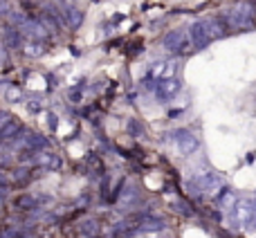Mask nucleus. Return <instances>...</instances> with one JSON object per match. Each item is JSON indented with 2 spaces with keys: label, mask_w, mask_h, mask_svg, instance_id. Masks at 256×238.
Returning <instances> with one entry per match:
<instances>
[{
  "label": "nucleus",
  "mask_w": 256,
  "mask_h": 238,
  "mask_svg": "<svg viewBox=\"0 0 256 238\" xmlns=\"http://www.w3.org/2000/svg\"><path fill=\"white\" fill-rule=\"evenodd\" d=\"M14 122V117H12V112H7V110H0V132L4 130V128L9 126V124Z\"/></svg>",
  "instance_id": "5701e85b"
},
{
  "label": "nucleus",
  "mask_w": 256,
  "mask_h": 238,
  "mask_svg": "<svg viewBox=\"0 0 256 238\" xmlns=\"http://www.w3.org/2000/svg\"><path fill=\"white\" fill-rule=\"evenodd\" d=\"M162 45L171 54H186L194 48V43H191V38H189V32H182V30H171L164 36Z\"/></svg>",
  "instance_id": "7ed1b4c3"
},
{
  "label": "nucleus",
  "mask_w": 256,
  "mask_h": 238,
  "mask_svg": "<svg viewBox=\"0 0 256 238\" xmlns=\"http://www.w3.org/2000/svg\"><path fill=\"white\" fill-rule=\"evenodd\" d=\"M137 200H140V191H137V186L132 182H128L124 189L120 191V204L122 207H132Z\"/></svg>",
  "instance_id": "9b49d317"
},
{
  "label": "nucleus",
  "mask_w": 256,
  "mask_h": 238,
  "mask_svg": "<svg viewBox=\"0 0 256 238\" xmlns=\"http://www.w3.org/2000/svg\"><path fill=\"white\" fill-rule=\"evenodd\" d=\"M22 97H25V94H22L20 88H9L7 90V99H9V102H22Z\"/></svg>",
  "instance_id": "4be33fe9"
},
{
  "label": "nucleus",
  "mask_w": 256,
  "mask_h": 238,
  "mask_svg": "<svg viewBox=\"0 0 256 238\" xmlns=\"http://www.w3.org/2000/svg\"><path fill=\"white\" fill-rule=\"evenodd\" d=\"M2 238H22V232L16 227H7V230H2Z\"/></svg>",
  "instance_id": "b1692460"
},
{
  "label": "nucleus",
  "mask_w": 256,
  "mask_h": 238,
  "mask_svg": "<svg viewBox=\"0 0 256 238\" xmlns=\"http://www.w3.org/2000/svg\"><path fill=\"white\" fill-rule=\"evenodd\" d=\"M20 34H25L27 38H34V40H45L48 38L50 32L45 30V25L40 20H34V18H27V22L20 27Z\"/></svg>",
  "instance_id": "0eeeda50"
},
{
  "label": "nucleus",
  "mask_w": 256,
  "mask_h": 238,
  "mask_svg": "<svg viewBox=\"0 0 256 238\" xmlns=\"http://www.w3.org/2000/svg\"><path fill=\"white\" fill-rule=\"evenodd\" d=\"M22 45H25V54H27V56H32V58H36V56H43V54H45V45H43V40L27 38Z\"/></svg>",
  "instance_id": "4468645a"
},
{
  "label": "nucleus",
  "mask_w": 256,
  "mask_h": 238,
  "mask_svg": "<svg viewBox=\"0 0 256 238\" xmlns=\"http://www.w3.org/2000/svg\"><path fill=\"white\" fill-rule=\"evenodd\" d=\"M180 90H182V84L178 76H173V79H158V86H155V94L160 99H173Z\"/></svg>",
  "instance_id": "423d86ee"
},
{
  "label": "nucleus",
  "mask_w": 256,
  "mask_h": 238,
  "mask_svg": "<svg viewBox=\"0 0 256 238\" xmlns=\"http://www.w3.org/2000/svg\"><path fill=\"white\" fill-rule=\"evenodd\" d=\"M189 38H191V43H194V48L196 50H204V48H209V43H212V36H209V32H207V27H204V22L202 20H196L194 25L189 27Z\"/></svg>",
  "instance_id": "39448f33"
},
{
  "label": "nucleus",
  "mask_w": 256,
  "mask_h": 238,
  "mask_svg": "<svg viewBox=\"0 0 256 238\" xmlns=\"http://www.w3.org/2000/svg\"><path fill=\"white\" fill-rule=\"evenodd\" d=\"M48 128H50L52 132L58 128V117L54 115V112H48Z\"/></svg>",
  "instance_id": "a878e982"
},
{
  "label": "nucleus",
  "mask_w": 256,
  "mask_h": 238,
  "mask_svg": "<svg viewBox=\"0 0 256 238\" xmlns=\"http://www.w3.org/2000/svg\"><path fill=\"white\" fill-rule=\"evenodd\" d=\"M171 207H173V212L182 214V216H194V212H191L189 202H184V200H180V198H176V200H173V202H171Z\"/></svg>",
  "instance_id": "a211bd4d"
},
{
  "label": "nucleus",
  "mask_w": 256,
  "mask_h": 238,
  "mask_svg": "<svg viewBox=\"0 0 256 238\" xmlns=\"http://www.w3.org/2000/svg\"><path fill=\"white\" fill-rule=\"evenodd\" d=\"M36 164H40L43 168H52V171H56L58 166H61V158H58L56 153H52V150H38L36 153Z\"/></svg>",
  "instance_id": "9d476101"
},
{
  "label": "nucleus",
  "mask_w": 256,
  "mask_h": 238,
  "mask_svg": "<svg viewBox=\"0 0 256 238\" xmlns=\"http://www.w3.org/2000/svg\"><path fill=\"white\" fill-rule=\"evenodd\" d=\"M20 132H22V126H20V124H18V122H12L2 132H0V142H12V140H16Z\"/></svg>",
  "instance_id": "dca6fc26"
},
{
  "label": "nucleus",
  "mask_w": 256,
  "mask_h": 238,
  "mask_svg": "<svg viewBox=\"0 0 256 238\" xmlns=\"http://www.w3.org/2000/svg\"><path fill=\"white\" fill-rule=\"evenodd\" d=\"M14 207L20 209V212H30V209H38V196L32 194H22L14 200Z\"/></svg>",
  "instance_id": "f8f14e48"
},
{
  "label": "nucleus",
  "mask_w": 256,
  "mask_h": 238,
  "mask_svg": "<svg viewBox=\"0 0 256 238\" xmlns=\"http://www.w3.org/2000/svg\"><path fill=\"white\" fill-rule=\"evenodd\" d=\"M32 180V173L27 171V168H18V171H14V182L16 184H25V182Z\"/></svg>",
  "instance_id": "412c9836"
},
{
  "label": "nucleus",
  "mask_w": 256,
  "mask_h": 238,
  "mask_svg": "<svg viewBox=\"0 0 256 238\" xmlns=\"http://www.w3.org/2000/svg\"><path fill=\"white\" fill-rule=\"evenodd\" d=\"M0 238H2V232H0Z\"/></svg>",
  "instance_id": "bb28decb"
},
{
  "label": "nucleus",
  "mask_w": 256,
  "mask_h": 238,
  "mask_svg": "<svg viewBox=\"0 0 256 238\" xmlns=\"http://www.w3.org/2000/svg\"><path fill=\"white\" fill-rule=\"evenodd\" d=\"M254 16H256V9L252 2H238L236 7L227 9L222 20L230 30H236V32H248L254 27Z\"/></svg>",
  "instance_id": "f257e3e1"
},
{
  "label": "nucleus",
  "mask_w": 256,
  "mask_h": 238,
  "mask_svg": "<svg viewBox=\"0 0 256 238\" xmlns=\"http://www.w3.org/2000/svg\"><path fill=\"white\" fill-rule=\"evenodd\" d=\"M12 184H14V178L7 176L4 171H0V189H7V186H12Z\"/></svg>",
  "instance_id": "393cba45"
},
{
  "label": "nucleus",
  "mask_w": 256,
  "mask_h": 238,
  "mask_svg": "<svg viewBox=\"0 0 256 238\" xmlns=\"http://www.w3.org/2000/svg\"><path fill=\"white\" fill-rule=\"evenodd\" d=\"M16 14V9H14V4L9 2V0H0V16L7 18V20H12V16Z\"/></svg>",
  "instance_id": "aec40b11"
},
{
  "label": "nucleus",
  "mask_w": 256,
  "mask_h": 238,
  "mask_svg": "<svg viewBox=\"0 0 256 238\" xmlns=\"http://www.w3.org/2000/svg\"><path fill=\"white\" fill-rule=\"evenodd\" d=\"M2 43L7 45L9 50H16L22 45V34L20 30H16L14 25H4L2 27Z\"/></svg>",
  "instance_id": "1a4fd4ad"
},
{
  "label": "nucleus",
  "mask_w": 256,
  "mask_h": 238,
  "mask_svg": "<svg viewBox=\"0 0 256 238\" xmlns=\"http://www.w3.org/2000/svg\"><path fill=\"white\" fill-rule=\"evenodd\" d=\"M38 20L43 22V25H45V30H48L50 34H56V32H58V27H63L61 22H58V18H56V16H52V14H45V16H40Z\"/></svg>",
  "instance_id": "f3484780"
},
{
  "label": "nucleus",
  "mask_w": 256,
  "mask_h": 238,
  "mask_svg": "<svg viewBox=\"0 0 256 238\" xmlns=\"http://www.w3.org/2000/svg\"><path fill=\"white\" fill-rule=\"evenodd\" d=\"M171 140L176 142V146L180 148L182 155L196 153V150H198V146H200V140L189 130V128H178V130H173L171 132Z\"/></svg>",
  "instance_id": "20e7f679"
},
{
  "label": "nucleus",
  "mask_w": 256,
  "mask_h": 238,
  "mask_svg": "<svg viewBox=\"0 0 256 238\" xmlns=\"http://www.w3.org/2000/svg\"><path fill=\"white\" fill-rule=\"evenodd\" d=\"M126 130L135 140H146V128H144V124H140V119H128Z\"/></svg>",
  "instance_id": "2eb2a0df"
},
{
  "label": "nucleus",
  "mask_w": 256,
  "mask_h": 238,
  "mask_svg": "<svg viewBox=\"0 0 256 238\" xmlns=\"http://www.w3.org/2000/svg\"><path fill=\"white\" fill-rule=\"evenodd\" d=\"M63 14H66L68 27H72V30L81 27V22H84V12H79L76 7H66V9H63Z\"/></svg>",
  "instance_id": "ddd939ff"
},
{
  "label": "nucleus",
  "mask_w": 256,
  "mask_h": 238,
  "mask_svg": "<svg viewBox=\"0 0 256 238\" xmlns=\"http://www.w3.org/2000/svg\"><path fill=\"white\" fill-rule=\"evenodd\" d=\"M202 22H204V27H207L209 36H212L214 40H216V38H222V36L227 34V30H230V27L225 25V20H222V18H216V16L202 18Z\"/></svg>",
  "instance_id": "6e6552de"
},
{
  "label": "nucleus",
  "mask_w": 256,
  "mask_h": 238,
  "mask_svg": "<svg viewBox=\"0 0 256 238\" xmlns=\"http://www.w3.org/2000/svg\"><path fill=\"white\" fill-rule=\"evenodd\" d=\"M254 202H256V200H254Z\"/></svg>",
  "instance_id": "cd10ccee"
},
{
  "label": "nucleus",
  "mask_w": 256,
  "mask_h": 238,
  "mask_svg": "<svg viewBox=\"0 0 256 238\" xmlns=\"http://www.w3.org/2000/svg\"><path fill=\"white\" fill-rule=\"evenodd\" d=\"M189 189L196 198H200V196H212V194H216V191L222 189V178L218 176V173H212V171L202 173V176L194 178V180L189 182Z\"/></svg>",
  "instance_id": "f03ea898"
},
{
  "label": "nucleus",
  "mask_w": 256,
  "mask_h": 238,
  "mask_svg": "<svg viewBox=\"0 0 256 238\" xmlns=\"http://www.w3.org/2000/svg\"><path fill=\"white\" fill-rule=\"evenodd\" d=\"M81 234L84 236H88V238H94L99 234V225H97V220H86L84 225H81Z\"/></svg>",
  "instance_id": "6ab92c4d"
}]
</instances>
